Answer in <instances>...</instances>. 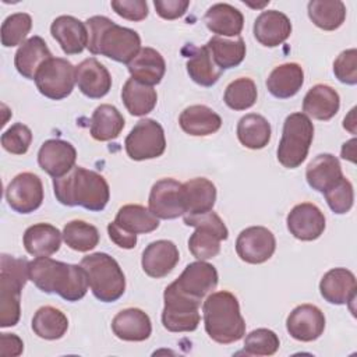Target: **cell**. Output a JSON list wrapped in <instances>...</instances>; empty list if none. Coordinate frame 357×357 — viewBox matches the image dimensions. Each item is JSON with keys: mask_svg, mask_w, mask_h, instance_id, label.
I'll return each instance as SVG.
<instances>
[{"mask_svg": "<svg viewBox=\"0 0 357 357\" xmlns=\"http://www.w3.org/2000/svg\"><path fill=\"white\" fill-rule=\"evenodd\" d=\"M1 146L14 155H24L32 142V131L22 123L13 124L1 134Z\"/></svg>", "mask_w": 357, "mask_h": 357, "instance_id": "obj_47", "label": "cell"}, {"mask_svg": "<svg viewBox=\"0 0 357 357\" xmlns=\"http://www.w3.org/2000/svg\"><path fill=\"white\" fill-rule=\"evenodd\" d=\"M124 117L116 106L103 103L92 113L89 132L96 141H110L120 135L124 128Z\"/></svg>", "mask_w": 357, "mask_h": 357, "instance_id": "obj_35", "label": "cell"}, {"mask_svg": "<svg viewBox=\"0 0 357 357\" xmlns=\"http://www.w3.org/2000/svg\"><path fill=\"white\" fill-rule=\"evenodd\" d=\"M75 84L91 99H100L112 88V77L107 68L95 57L82 60L75 67Z\"/></svg>", "mask_w": 357, "mask_h": 357, "instance_id": "obj_19", "label": "cell"}, {"mask_svg": "<svg viewBox=\"0 0 357 357\" xmlns=\"http://www.w3.org/2000/svg\"><path fill=\"white\" fill-rule=\"evenodd\" d=\"M269 121L257 113L243 116L237 123V138L248 149H262L271 141Z\"/></svg>", "mask_w": 357, "mask_h": 357, "instance_id": "obj_37", "label": "cell"}, {"mask_svg": "<svg viewBox=\"0 0 357 357\" xmlns=\"http://www.w3.org/2000/svg\"><path fill=\"white\" fill-rule=\"evenodd\" d=\"M356 276L346 268H333L328 271L321 282V296L331 304L342 305L356 300Z\"/></svg>", "mask_w": 357, "mask_h": 357, "instance_id": "obj_21", "label": "cell"}, {"mask_svg": "<svg viewBox=\"0 0 357 357\" xmlns=\"http://www.w3.org/2000/svg\"><path fill=\"white\" fill-rule=\"evenodd\" d=\"M291 33V22L289 17L278 10L262 11L254 22L255 39L266 47L282 45Z\"/></svg>", "mask_w": 357, "mask_h": 357, "instance_id": "obj_23", "label": "cell"}, {"mask_svg": "<svg viewBox=\"0 0 357 357\" xmlns=\"http://www.w3.org/2000/svg\"><path fill=\"white\" fill-rule=\"evenodd\" d=\"M50 33L66 54H78L88 45L86 25L73 15H60L53 20Z\"/></svg>", "mask_w": 357, "mask_h": 357, "instance_id": "obj_22", "label": "cell"}, {"mask_svg": "<svg viewBox=\"0 0 357 357\" xmlns=\"http://www.w3.org/2000/svg\"><path fill=\"white\" fill-rule=\"evenodd\" d=\"M88 50L114 61L128 64L141 49V38L134 29L117 25L110 18L93 15L85 21Z\"/></svg>", "mask_w": 357, "mask_h": 357, "instance_id": "obj_3", "label": "cell"}, {"mask_svg": "<svg viewBox=\"0 0 357 357\" xmlns=\"http://www.w3.org/2000/svg\"><path fill=\"white\" fill-rule=\"evenodd\" d=\"M286 223L290 234L301 241L317 240L325 230V216L322 211L311 202L296 205L289 212Z\"/></svg>", "mask_w": 357, "mask_h": 357, "instance_id": "obj_18", "label": "cell"}, {"mask_svg": "<svg viewBox=\"0 0 357 357\" xmlns=\"http://www.w3.org/2000/svg\"><path fill=\"white\" fill-rule=\"evenodd\" d=\"M276 250L273 233L264 226L244 229L236 240V252L244 262L262 264L268 261Z\"/></svg>", "mask_w": 357, "mask_h": 357, "instance_id": "obj_15", "label": "cell"}, {"mask_svg": "<svg viewBox=\"0 0 357 357\" xmlns=\"http://www.w3.org/2000/svg\"><path fill=\"white\" fill-rule=\"evenodd\" d=\"M335 77L347 85L357 84V50H343L333 63Z\"/></svg>", "mask_w": 357, "mask_h": 357, "instance_id": "obj_48", "label": "cell"}, {"mask_svg": "<svg viewBox=\"0 0 357 357\" xmlns=\"http://www.w3.org/2000/svg\"><path fill=\"white\" fill-rule=\"evenodd\" d=\"M165 307L162 311V324L170 332H192L201 321V301L180 294L170 284L163 293Z\"/></svg>", "mask_w": 357, "mask_h": 357, "instance_id": "obj_11", "label": "cell"}, {"mask_svg": "<svg viewBox=\"0 0 357 357\" xmlns=\"http://www.w3.org/2000/svg\"><path fill=\"white\" fill-rule=\"evenodd\" d=\"M184 223L195 227V231L188 238V250L198 261H206L216 257L220 251V241L229 237L226 225L213 211L184 215Z\"/></svg>", "mask_w": 357, "mask_h": 357, "instance_id": "obj_8", "label": "cell"}, {"mask_svg": "<svg viewBox=\"0 0 357 357\" xmlns=\"http://www.w3.org/2000/svg\"><path fill=\"white\" fill-rule=\"evenodd\" d=\"M343 177L340 162L336 156L331 153L317 155L307 166L305 178L308 185L318 191L325 192L333 184H336Z\"/></svg>", "mask_w": 357, "mask_h": 357, "instance_id": "obj_27", "label": "cell"}, {"mask_svg": "<svg viewBox=\"0 0 357 357\" xmlns=\"http://www.w3.org/2000/svg\"><path fill=\"white\" fill-rule=\"evenodd\" d=\"M68 329L66 314L54 307H40L32 318V331L36 336L46 340H56L64 336Z\"/></svg>", "mask_w": 357, "mask_h": 357, "instance_id": "obj_38", "label": "cell"}, {"mask_svg": "<svg viewBox=\"0 0 357 357\" xmlns=\"http://www.w3.org/2000/svg\"><path fill=\"white\" fill-rule=\"evenodd\" d=\"M131 78L145 85H156L166 73L163 56L153 47H141L134 59L127 64Z\"/></svg>", "mask_w": 357, "mask_h": 357, "instance_id": "obj_25", "label": "cell"}, {"mask_svg": "<svg viewBox=\"0 0 357 357\" xmlns=\"http://www.w3.org/2000/svg\"><path fill=\"white\" fill-rule=\"evenodd\" d=\"M148 204L158 219H176L185 215L183 184L170 177L158 180L151 188Z\"/></svg>", "mask_w": 357, "mask_h": 357, "instance_id": "obj_14", "label": "cell"}, {"mask_svg": "<svg viewBox=\"0 0 357 357\" xmlns=\"http://www.w3.org/2000/svg\"><path fill=\"white\" fill-rule=\"evenodd\" d=\"M29 262L1 254L0 258V326H14L20 321L21 291L29 279Z\"/></svg>", "mask_w": 357, "mask_h": 357, "instance_id": "obj_5", "label": "cell"}, {"mask_svg": "<svg viewBox=\"0 0 357 357\" xmlns=\"http://www.w3.org/2000/svg\"><path fill=\"white\" fill-rule=\"evenodd\" d=\"M354 144H356V139H354V138L343 144V146H342V158H343V159H347V160H350V162H356V159H354V156H356Z\"/></svg>", "mask_w": 357, "mask_h": 357, "instance_id": "obj_53", "label": "cell"}, {"mask_svg": "<svg viewBox=\"0 0 357 357\" xmlns=\"http://www.w3.org/2000/svg\"><path fill=\"white\" fill-rule=\"evenodd\" d=\"M314 139V124L304 113H291L283 123L278 160L287 169L298 167L307 158Z\"/></svg>", "mask_w": 357, "mask_h": 357, "instance_id": "obj_7", "label": "cell"}, {"mask_svg": "<svg viewBox=\"0 0 357 357\" xmlns=\"http://www.w3.org/2000/svg\"><path fill=\"white\" fill-rule=\"evenodd\" d=\"M32 28V18L26 13H15L8 15L1 24V45L13 47L22 45Z\"/></svg>", "mask_w": 357, "mask_h": 357, "instance_id": "obj_44", "label": "cell"}, {"mask_svg": "<svg viewBox=\"0 0 357 357\" xmlns=\"http://www.w3.org/2000/svg\"><path fill=\"white\" fill-rule=\"evenodd\" d=\"M153 6L156 13L163 20H176L185 14L190 1L188 0H155Z\"/></svg>", "mask_w": 357, "mask_h": 357, "instance_id": "obj_50", "label": "cell"}, {"mask_svg": "<svg viewBox=\"0 0 357 357\" xmlns=\"http://www.w3.org/2000/svg\"><path fill=\"white\" fill-rule=\"evenodd\" d=\"M24 351V343L15 333H0V354L3 357H17Z\"/></svg>", "mask_w": 357, "mask_h": 357, "instance_id": "obj_52", "label": "cell"}, {"mask_svg": "<svg viewBox=\"0 0 357 357\" xmlns=\"http://www.w3.org/2000/svg\"><path fill=\"white\" fill-rule=\"evenodd\" d=\"M56 199L66 206H82L88 211H103L110 198L106 178L81 166H74L67 174L53 178Z\"/></svg>", "mask_w": 357, "mask_h": 357, "instance_id": "obj_2", "label": "cell"}, {"mask_svg": "<svg viewBox=\"0 0 357 357\" xmlns=\"http://www.w3.org/2000/svg\"><path fill=\"white\" fill-rule=\"evenodd\" d=\"M307 10L314 25L324 31L337 29L346 18V6L340 0H311Z\"/></svg>", "mask_w": 357, "mask_h": 357, "instance_id": "obj_39", "label": "cell"}, {"mask_svg": "<svg viewBox=\"0 0 357 357\" xmlns=\"http://www.w3.org/2000/svg\"><path fill=\"white\" fill-rule=\"evenodd\" d=\"M218 280V271L213 265L205 261H197L188 264L170 286L185 297L202 301L206 294L216 289Z\"/></svg>", "mask_w": 357, "mask_h": 357, "instance_id": "obj_12", "label": "cell"}, {"mask_svg": "<svg viewBox=\"0 0 357 357\" xmlns=\"http://www.w3.org/2000/svg\"><path fill=\"white\" fill-rule=\"evenodd\" d=\"M257 96L255 82L251 78L241 77L226 86L223 100L233 110H247L255 105Z\"/></svg>", "mask_w": 357, "mask_h": 357, "instance_id": "obj_43", "label": "cell"}, {"mask_svg": "<svg viewBox=\"0 0 357 357\" xmlns=\"http://www.w3.org/2000/svg\"><path fill=\"white\" fill-rule=\"evenodd\" d=\"M126 152L132 160L159 158L166 149L163 127L152 119L139 120L124 141Z\"/></svg>", "mask_w": 357, "mask_h": 357, "instance_id": "obj_10", "label": "cell"}, {"mask_svg": "<svg viewBox=\"0 0 357 357\" xmlns=\"http://www.w3.org/2000/svg\"><path fill=\"white\" fill-rule=\"evenodd\" d=\"M110 6L117 15L128 21H142L148 17V4L144 0H113Z\"/></svg>", "mask_w": 357, "mask_h": 357, "instance_id": "obj_49", "label": "cell"}, {"mask_svg": "<svg viewBox=\"0 0 357 357\" xmlns=\"http://www.w3.org/2000/svg\"><path fill=\"white\" fill-rule=\"evenodd\" d=\"M107 233H109L110 240H112L116 245H119L120 248L131 250V248H134L135 244H137V234L124 230V229L120 227L114 220L107 225Z\"/></svg>", "mask_w": 357, "mask_h": 357, "instance_id": "obj_51", "label": "cell"}, {"mask_svg": "<svg viewBox=\"0 0 357 357\" xmlns=\"http://www.w3.org/2000/svg\"><path fill=\"white\" fill-rule=\"evenodd\" d=\"M208 29L216 36H238L244 26L241 11L227 3L211 6L204 17Z\"/></svg>", "mask_w": 357, "mask_h": 357, "instance_id": "obj_30", "label": "cell"}, {"mask_svg": "<svg viewBox=\"0 0 357 357\" xmlns=\"http://www.w3.org/2000/svg\"><path fill=\"white\" fill-rule=\"evenodd\" d=\"M35 84L38 91L53 100L67 98L75 84V67L63 57H50L36 73Z\"/></svg>", "mask_w": 357, "mask_h": 357, "instance_id": "obj_9", "label": "cell"}, {"mask_svg": "<svg viewBox=\"0 0 357 357\" xmlns=\"http://www.w3.org/2000/svg\"><path fill=\"white\" fill-rule=\"evenodd\" d=\"M113 333L126 342H142L152 333V324L142 310L126 308L116 314L112 321Z\"/></svg>", "mask_w": 357, "mask_h": 357, "instance_id": "obj_24", "label": "cell"}, {"mask_svg": "<svg viewBox=\"0 0 357 357\" xmlns=\"http://www.w3.org/2000/svg\"><path fill=\"white\" fill-rule=\"evenodd\" d=\"M178 124L188 135L205 137L216 132L220 128L222 119L215 110L205 105H192L181 112Z\"/></svg>", "mask_w": 357, "mask_h": 357, "instance_id": "obj_29", "label": "cell"}, {"mask_svg": "<svg viewBox=\"0 0 357 357\" xmlns=\"http://www.w3.org/2000/svg\"><path fill=\"white\" fill-rule=\"evenodd\" d=\"M60 230L49 223H36L24 233V247L33 257H49L59 251L61 244Z\"/></svg>", "mask_w": 357, "mask_h": 357, "instance_id": "obj_32", "label": "cell"}, {"mask_svg": "<svg viewBox=\"0 0 357 357\" xmlns=\"http://www.w3.org/2000/svg\"><path fill=\"white\" fill-rule=\"evenodd\" d=\"M324 194L329 208L337 215L347 213L353 206V202H354L353 185L344 176L336 184H333L329 190H326Z\"/></svg>", "mask_w": 357, "mask_h": 357, "instance_id": "obj_46", "label": "cell"}, {"mask_svg": "<svg viewBox=\"0 0 357 357\" xmlns=\"http://www.w3.org/2000/svg\"><path fill=\"white\" fill-rule=\"evenodd\" d=\"M75 159L77 151L74 145L59 138L45 141L38 152L40 169L53 178L67 174L75 166Z\"/></svg>", "mask_w": 357, "mask_h": 357, "instance_id": "obj_17", "label": "cell"}, {"mask_svg": "<svg viewBox=\"0 0 357 357\" xmlns=\"http://www.w3.org/2000/svg\"><path fill=\"white\" fill-rule=\"evenodd\" d=\"M28 275L43 293H56L67 301H78L88 291L86 272L81 265L66 264L49 257H36L28 265Z\"/></svg>", "mask_w": 357, "mask_h": 357, "instance_id": "obj_1", "label": "cell"}, {"mask_svg": "<svg viewBox=\"0 0 357 357\" xmlns=\"http://www.w3.org/2000/svg\"><path fill=\"white\" fill-rule=\"evenodd\" d=\"M184 50H188V53L184 54L188 57L185 67L190 78L201 86H212L216 84L223 71L215 64L208 46L204 45L201 47H194L188 45Z\"/></svg>", "mask_w": 357, "mask_h": 357, "instance_id": "obj_28", "label": "cell"}, {"mask_svg": "<svg viewBox=\"0 0 357 357\" xmlns=\"http://www.w3.org/2000/svg\"><path fill=\"white\" fill-rule=\"evenodd\" d=\"M340 107L339 93L329 85H314L303 99V112L305 116L326 121L331 120Z\"/></svg>", "mask_w": 357, "mask_h": 357, "instance_id": "obj_26", "label": "cell"}, {"mask_svg": "<svg viewBox=\"0 0 357 357\" xmlns=\"http://www.w3.org/2000/svg\"><path fill=\"white\" fill-rule=\"evenodd\" d=\"M204 325L208 336L220 344L240 340L245 335V322L234 294L222 290L206 297L202 304Z\"/></svg>", "mask_w": 357, "mask_h": 357, "instance_id": "obj_4", "label": "cell"}, {"mask_svg": "<svg viewBox=\"0 0 357 357\" xmlns=\"http://www.w3.org/2000/svg\"><path fill=\"white\" fill-rule=\"evenodd\" d=\"M180 254L177 245L170 240H156L149 243L142 251L141 265L144 272L155 279L165 278L177 265Z\"/></svg>", "mask_w": 357, "mask_h": 357, "instance_id": "obj_20", "label": "cell"}, {"mask_svg": "<svg viewBox=\"0 0 357 357\" xmlns=\"http://www.w3.org/2000/svg\"><path fill=\"white\" fill-rule=\"evenodd\" d=\"M289 335L300 342L317 340L325 329L324 312L312 304L297 305L286 319Z\"/></svg>", "mask_w": 357, "mask_h": 357, "instance_id": "obj_16", "label": "cell"}, {"mask_svg": "<svg viewBox=\"0 0 357 357\" xmlns=\"http://www.w3.org/2000/svg\"><path fill=\"white\" fill-rule=\"evenodd\" d=\"M304 71L297 63H284L272 70L266 78L268 91L279 99L294 96L303 86Z\"/></svg>", "mask_w": 357, "mask_h": 357, "instance_id": "obj_33", "label": "cell"}, {"mask_svg": "<svg viewBox=\"0 0 357 357\" xmlns=\"http://www.w3.org/2000/svg\"><path fill=\"white\" fill-rule=\"evenodd\" d=\"M52 57L46 42L40 36L26 39L17 50L14 64L17 71L26 79H35L40 66Z\"/></svg>", "mask_w": 357, "mask_h": 357, "instance_id": "obj_31", "label": "cell"}, {"mask_svg": "<svg viewBox=\"0 0 357 357\" xmlns=\"http://www.w3.org/2000/svg\"><path fill=\"white\" fill-rule=\"evenodd\" d=\"M280 346L278 335L266 328L250 332L244 339V353L248 356H272Z\"/></svg>", "mask_w": 357, "mask_h": 357, "instance_id": "obj_45", "label": "cell"}, {"mask_svg": "<svg viewBox=\"0 0 357 357\" xmlns=\"http://www.w3.org/2000/svg\"><path fill=\"white\" fill-rule=\"evenodd\" d=\"M215 64L223 71L237 67L245 57V43L243 38L229 40L222 36H212L206 43Z\"/></svg>", "mask_w": 357, "mask_h": 357, "instance_id": "obj_41", "label": "cell"}, {"mask_svg": "<svg viewBox=\"0 0 357 357\" xmlns=\"http://www.w3.org/2000/svg\"><path fill=\"white\" fill-rule=\"evenodd\" d=\"M86 272L93 296L102 303L117 301L126 290V276L117 261L106 252L84 257L79 264Z\"/></svg>", "mask_w": 357, "mask_h": 357, "instance_id": "obj_6", "label": "cell"}, {"mask_svg": "<svg viewBox=\"0 0 357 357\" xmlns=\"http://www.w3.org/2000/svg\"><path fill=\"white\" fill-rule=\"evenodd\" d=\"M121 99L132 116H145L151 113L158 102V93L151 85L138 82L134 78H128L121 89Z\"/></svg>", "mask_w": 357, "mask_h": 357, "instance_id": "obj_36", "label": "cell"}, {"mask_svg": "<svg viewBox=\"0 0 357 357\" xmlns=\"http://www.w3.org/2000/svg\"><path fill=\"white\" fill-rule=\"evenodd\" d=\"M64 243L74 251L86 252L93 250L99 243L98 229L84 220H71L63 229Z\"/></svg>", "mask_w": 357, "mask_h": 357, "instance_id": "obj_42", "label": "cell"}, {"mask_svg": "<svg viewBox=\"0 0 357 357\" xmlns=\"http://www.w3.org/2000/svg\"><path fill=\"white\" fill-rule=\"evenodd\" d=\"M6 199L10 208L18 213L36 211L43 201L42 180L31 172L17 174L6 188Z\"/></svg>", "mask_w": 357, "mask_h": 357, "instance_id": "obj_13", "label": "cell"}, {"mask_svg": "<svg viewBox=\"0 0 357 357\" xmlns=\"http://www.w3.org/2000/svg\"><path fill=\"white\" fill-rule=\"evenodd\" d=\"M183 201L185 215H197L212 211L216 201V187L205 177H195L183 184Z\"/></svg>", "mask_w": 357, "mask_h": 357, "instance_id": "obj_34", "label": "cell"}, {"mask_svg": "<svg viewBox=\"0 0 357 357\" xmlns=\"http://www.w3.org/2000/svg\"><path fill=\"white\" fill-rule=\"evenodd\" d=\"M114 222L124 230L134 234L151 233L159 227V219L149 209L137 204L121 206Z\"/></svg>", "mask_w": 357, "mask_h": 357, "instance_id": "obj_40", "label": "cell"}]
</instances>
